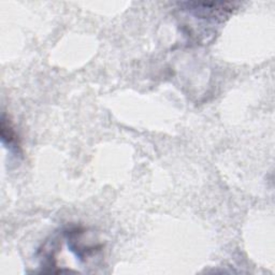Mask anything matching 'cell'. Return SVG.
I'll return each instance as SVG.
<instances>
[{"label": "cell", "instance_id": "cell-1", "mask_svg": "<svg viewBox=\"0 0 275 275\" xmlns=\"http://www.w3.org/2000/svg\"><path fill=\"white\" fill-rule=\"evenodd\" d=\"M1 137L4 143L8 145H15L16 144V136L14 130L12 129L10 121L5 118V115L3 114L1 119Z\"/></svg>", "mask_w": 275, "mask_h": 275}]
</instances>
